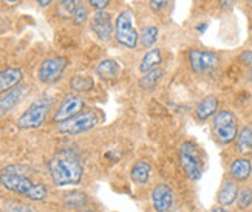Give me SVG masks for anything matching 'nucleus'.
<instances>
[{
    "instance_id": "13",
    "label": "nucleus",
    "mask_w": 252,
    "mask_h": 212,
    "mask_svg": "<svg viewBox=\"0 0 252 212\" xmlns=\"http://www.w3.org/2000/svg\"><path fill=\"white\" fill-rule=\"evenodd\" d=\"M152 206L155 212H169L173 205V192L169 184H158L152 191Z\"/></svg>"
},
{
    "instance_id": "15",
    "label": "nucleus",
    "mask_w": 252,
    "mask_h": 212,
    "mask_svg": "<svg viewBox=\"0 0 252 212\" xmlns=\"http://www.w3.org/2000/svg\"><path fill=\"white\" fill-rule=\"evenodd\" d=\"M24 81V71L17 67H9L0 71V95H3L9 90H13L14 87L20 85Z\"/></svg>"
},
{
    "instance_id": "33",
    "label": "nucleus",
    "mask_w": 252,
    "mask_h": 212,
    "mask_svg": "<svg viewBox=\"0 0 252 212\" xmlns=\"http://www.w3.org/2000/svg\"><path fill=\"white\" fill-rule=\"evenodd\" d=\"M242 61L248 65V69H249V73H251V77H252V50H246L242 53Z\"/></svg>"
},
{
    "instance_id": "31",
    "label": "nucleus",
    "mask_w": 252,
    "mask_h": 212,
    "mask_svg": "<svg viewBox=\"0 0 252 212\" xmlns=\"http://www.w3.org/2000/svg\"><path fill=\"white\" fill-rule=\"evenodd\" d=\"M113 0H87V5L93 11H105L110 8Z\"/></svg>"
},
{
    "instance_id": "8",
    "label": "nucleus",
    "mask_w": 252,
    "mask_h": 212,
    "mask_svg": "<svg viewBox=\"0 0 252 212\" xmlns=\"http://www.w3.org/2000/svg\"><path fill=\"white\" fill-rule=\"evenodd\" d=\"M0 184H2L8 191L19 194V195H27L30 189L34 186L27 174L22 172V167L19 166H9L0 174Z\"/></svg>"
},
{
    "instance_id": "29",
    "label": "nucleus",
    "mask_w": 252,
    "mask_h": 212,
    "mask_svg": "<svg viewBox=\"0 0 252 212\" xmlns=\"http://www.w3.org/2000/svg\"><path fill=\"white\" fill-rule=\"evenodd\" d=\"M252 205V189L249 187H242L238 191V197H237V206L240 211H245Z\"/></svg>"
},
{
    "instance_id": "4",
    "label": "nucleus",
    "mask_w": 252,
    "mask_h": 212,
    "mask_svg": "<svg viewBox=\"0 0 252 212\" xmlns=\"http://www.w3.org/2000/svg\"><path fill=\"white\" fill-rule=\"evenodd\" d=\"M50 111L51 101H48V99H37L17 118V127L22 130L39 129L45 124Z\"/></svg>"
},
{
    "instance_id": "1",
    "label": "nucleus",
    "mask_w": 252,
    "mask_h": 212,
    "mask_svg": "<svg viewBox=\"0 0 252 212\" xmlns=\"http://www.w3.org/2000/svg\"><path fill=\"white\" fill-rule=\"evenodd\" d=\"M48 172L54 186H71L79 184L84 177V167L73 152L63 150L50 160Z\"/></svg>"
},
{
    "instance_id": "23",
    "label": "nucleus",
    "mask_w": 252,
    "mask_h": 212,
    "mask_svg": "<svg viewBox=\"0 0 252 212\" xmlns=\"http://www.w3.org/2000/svg\"><path fill=\"white\" fill-rule=\"evenodd\" d=\"M235 150L242 155L252 152V124H246L242 130H238L235 138Z\"/></svg>"
},
{
    "instance_id": "2",
    "label": "nucleus",
    "mask_w": 252,
    "mask_h": 212,
    "mask_svg": "<svg viewBox=\"0 0 252 212\" xmlns=\"http://www.w3.org/2000/svg\"><path fill=\"white\" fill-rule=\"evenodd\" d=\"M113 40L118 47L135 51L139 47V31L135 25V13L131 8H124L115 17Z\"/></svg>"
},
{
    "instance_id": "34",
    "label": "nucleus",
    "mask_w": 252,
    "mask_h": 212,
    "mask_svg": "<svg viewBox=\"0 0 252 212\" xmlns=\"http://www.w3.org/2000/svg\"><path fill=\"white\" fill-rule=\"evenodd\" d=\"M235 3H237V0H218V6H220L223 11L232 9Z\"/></svg>"
},
{
    "instance_id": "22",
    "label": "nucleus",
    "mask_w": 252,
    "mask_h": 212,
    "mask_svg": "<svg viewBox=\"0 0 252 212\" xmlns=\"http://www.w3.org/2000/svg\"><path fill=\"white\" fill-rule=\"evenodd\" d=\"M164 77V69L162 67H157V69H153L144 74H141L139 81H138V85L142 88V90H153V88H157L161 82V79Z\"/></svg>"
},
{
    "instance_id": "26",
    "label": "nucleus",
    "mask_w": 252,
    "mask_h": 212,
    "mask_svg": "<svg viewBox=\"0 0 252 212\" xmlns=\"http://www.w3.org/2000/svg\"><path fill=\"white\" fill-rule=\"evenodd\" d=\"M71 20L76 27L85 25L87 22L90 20V6L87 5V0H78V2H76V8H74Z\"/></svg>"
},
{
    "instance_id": "9",
    "label": "nucleus",
    "mask_w": 252,
    "mask_h": 212,
    "mask_svg": "<svg viewBox=\"0 0 252 212\" xmlns=\"http://www.w3.org/2000/svg\"><path fill=\"white\" fill-rule=\"evenodd\" d=\"M70 59L67 56H53L43 59L37 69V79L42 84H53L61 79L63 71L67 70Z\"/></svg>"
},
{
    "instance_id": "28",
    "label": "nucleus",
    "mask_w": 252,
    "mask_h": 212,
    "mask_svg": "<svg viewBox=\"0 0 252 212\" xmlns=\"http://www.w3.org/2000/svg\"><path fill=\"white\" fill-rule=\"evenodd\" d=\"M47 195H48L47 186L42 184V183H37V184H34V186L30 189V192L25 197L30 198L31 202H42V200L47 198Z\"/></svg>"
},
{
    "instance_id": "24",
    "label": "nucleus",
    "mask_w": 252,
    "mask_h": 212,
    "mask_svg": "<svg viewBox=\"0 0 252 212\" xmlns=\"http://www.w3.org/2000/svg\"><path fill=\"white\" fill-rule=\"evenodd\" d=\"M63 205L70 208V209H81L84 208L87 203H89V197L87 194L81 192V191H70L67 194H63L62 197Z\"/></svg>"
},
{
    "instance_id": "41",
    "label": "nucleus",
    "mask_w": 252,
    "mask_h": 212,
    "mask_svg": "<svg viewBox=\"0 0 252 212\" xmlns=\"http://www.w3.org/2000/svg\"><path fill=\"white\" fill-rule=\"evenodd\" d=\"M249 3H251V5H252V0H249Z\"/></svg>"
},
{
    "instance_id": "12",
    "label": "nucleus",
    "mask_w": 252,
    "mask_h": 212,
    "mask_svg": "<svg viewBox=\"0 0 252 212\" xmlns=\"http://www.w3.org/2000/svg\"><path fill=\"white\" fill-rule=\"evenodd\" d=\"M27 92H28V87L20 84L14 87L13 90L3 93V96L0 98V118H5L6 115H9L11 111L20 104L22 99L25 98Z\"/></svg>"
},
{
    "instance_id": "16",
    "label": "nucleus",
    "mask_w": 252,
    "mask_h": 212,
    "mask_svg": "<svg viewBox=\"0 0 252 212\" xmlns=\"http://www.w3.org/2000/svg\"><path fill=\"white\" fill-rule=\"evenodd\" d=\"M238 184L235 180L232 178H226V180L221 183L220 189H218V194H217V202L220 206H231L237 202V197H238Z\"/></svg>"
},
{
    "instance_id": "39",
    "label": "nucleus",
    "mask_w": 252,
    "mask_h": 212,
    "mask_svg": "<svg viewBox=\"0 0 252 212\" xmlns=\"http://www.w3.org/2000/svg\"><path fill=\"white\" fill-rule=\"evenodd\" d=\"M196 3H206V2H209V0H195Z\"/></svg>"
},
{
    "instance_id": "6",
    "label": "nucleus",
    "mask_w": 252,
    "mask_h": 212,
    "mask_svg": "<svg viewBox=\"0 0 252 212\" xmlns=\"http://www.w3.org/2000/svg\"><path fill=\"white\" fill-rule=\"evenodd\" d=\"M188 62L192 73L198 76H206L214 73L220 65V56L211 50L190 48L188 51Z\"/></svg>"
},
{
    "instance_id": "10",
    "label": "nucleus",
    "mask_w": 252,
    "mask_h": 212,
    "mask_svg": "<svg viewBox=\"0 0 252 212\" xmlns=\"http://www.w3.org/2000/svg\"><path fill=\"white\" fill-rule=\"evenodd\" d=\"M90 30L101 42H112L115 35V19L112 13L105 11H94L90 17Z\"/></svg>"
},
{
    "instance_id": "38",
    "label": "nucleus",
    "mask_w": 252,
    "mask_h": 212,
    "mask_svg": "<svg viewBox=\"0 0 252 212\" xmlns=\"http://www.w3.org/2000/svg\"><path fill=\"white\" fill-rule=\"evenodd\" d=\"M5 2H6L8 5H16V3L20 2V0H5Z\"/></svg>"
},
{
    "instance_id": "25",
    "label": "nucleus",
    "mask_w": 252,
    "mask_h": 212,
    "mask_svg": "<svg viewBox=\"0 0 252 212\" xmlns=\"http://www.w3.org/2000/svg\"><path fill=\"white\" fill-rule=\"evenodd\" d=\"M70 87L76 93H85L94 87V79L89 74H74L70 79Z\"/></svg>"
},
{
    "instance_id": "3",
    "label": "nucleus",
    "mask_w": 252,
    "mask_h": 212,
    "mask_svg": "<svg viewBox=\"0 0 252 212\" xmlns=\"http://www.w3.org/2000/svg\"><path fill=\"white\" fill-rule=\"evenodd\" d=\"M212 137L220 146H229L238 135V118L232 110H218L212 118Z\"/></svg>"
},
{
    "instance_id": "18",
    "label": "nucleus",
    "mask_w": 252,
    "mask_h": 212,
    "mask_svg": "<svg viewBox=\"0 0 252 212\" xmlns=\"http://www.w3.org/2000/svg\"><path fill=\"white\" fill-rule=\"evenodd\" d=\"M161 64H162V51L158 47H153L147 50L144 56L141 58L138 64V71L139 74H144L153 69H157V67H161Z\"/></svg>"
},
{
    "instance_id": "36",
    "label": "nucleus",
    "mask_w": 252,
    "mask_h": 212,
    "mask_svg": "<svg viewBox=\"0 0 252 212\" xmlns=\"http://www.w3.org/2000/svg\"><path fill=\"white\" fill-rule=\"evenodd\" d=\"M211 212H232V211H227V209H224V206H218V208H214Z\"/></svg>"
},
{
    "instance_id": "19",
    "label": "nucleus",
    "mask_w": 252,
    "mask_h": 212,
    "mask_svg": "<svg viewBox=\"0 0 252 212\" xmlns=\"http://www.w3.org/2000/svg\"><path fill=\"white\" fill-rule=\"evenodd\" d=\"M96 74L104 81H115L121 74V65L116 59L107 58L96 65Z\"/></svg>"
},
{
    "instance_id": "7",
    "label": "nucleus",
    "mask_w": 252,
    "mask_h": 212,
    "mask_svg": "<svg viewBox=\"0 0 252 212\" xmlns=\"http://www.w3.org/2000/svg\"><path fill=\"white\" fill-rule=\"evenodd\" d=\"M97 124H99V116L94 110H87V111H81L79 115H76L67 121L58 124V130L62 135H81V133H85L92 129H94Z\"/></svg>"
},
{
    "instance_id": "40",
    "label": "nucleus",
    "mask_w": 252,
    "mask_h": 212,
    "mask_svg": "<svg viewBox=\"0 0 252 212\" xmlns=\"http://www.w3.org/2000/svg\"><path fill=\"white\" fill-rule=\"evenodd\" d=\"M251 16H252V5H251Z\"/></svg>"
},
{
    "instance_id": "30",
    "label": "nucleus",
    "mask_w": 252,
    "mask_h": 212,
    "mask_svg": "<svg viewBox=\"0 0 252 212\" xmlns=\"http://www.w3.org/2000/svg\"><path fill=\"white\" fill-rule=\"evenodd\" d=\"M172 3V0H149V9L153 14H161L162 11H166L169 8V5Z\"/></svg>"
},
{
    "instance_id": "35",
    "label": "nucleus",
    "mask_w": 252,
    "mask_h": 212,
    "mask_svg": "<svg viewBox=\"0 0 252 212\" xmlns=\"http://www.w3.org/2000/svg\"><path fill=\"white\" fill-rule=\"evenodd\" d=\"M54 0H36V3L40 6V8H48L50 5H53Z\"/></svg>"
},
{
    "instance_id": "37",
    "label": "nucleus",
    "mask_w": 252,
    "mask_h": 212,
    "mask_svg": "<svg viewBox=\"0 0 252 212\" xmlns=\"http://www.w3.org/2000/svg\"><path fill=\"white\" fill-rule=\"evenodd\" d=\"M76 212H94V211H93L92 208H85V206H84V208L78 209V211H76Z\"/></svg>"
},
{
    "instance_id": "14",
    "label": "nucleus",
    "mask_w": 252,
    "mask_h": 212,
    "mask_svg": "<svg viewBox=\"0 0 252 212\" xmlns=\"http://www.w3.org/2000/svg\"><path fill=\"white\" fill-rule=\"evenodd\" d=\"M229 177L235 181H248L252 175V163L248 157H238L229 164Z\"/></svg>"
},
{
    "instance_id": "32",
    "label": "nucleus",
    "mask_w": 252,
    "mask_h": 212,
    "mask_svg": "<svg viewBox=\"0 0 252 212\" xmlns=\"http://www.w3.org/2000/svg\"><path fill=\"white\" fill-rule=\"evenodd\" d=\"M8 212H37L32 206L25 203H6Z\"/></svg>"
},
{
    "instance_id": "27",
    "label": "nucleus",
    "mask_w": 252,
    "mask_h": 212,
    "mask_svg": "<svg viewBox=\"0 0 252 212\" xmlns=\"http://www.w3.org/2000/svg\"><path fill=\"white\" fill-rule=\"evenodd\" d=\"M76 2L78 0H56V9H58V16L62 19H71Z\"/></svg>"
},
{
    "instance_id": "21",
    "label": "nucleus",
    "mask_w": 252,
    "mask_h": 212,
    "mask_svg": "<svg viewBox=\"0 0 252 212\" xmlns=\"http://www.w3.org/2000/svg\"><path fill=\"white\" fill-rule=\"evenodd\" d=\"M150 175H152V166L147 161L138 160L133 166H131L130 177H131V180H133L135 184H138V186L147 184L150 180Z\"/></svg>"
},
{
    "instance_id": "11",
    "label": "nucleus",
    "mask_w": 252,
    "mask_h": 212,
    "mask_svg": "<svg viewBox=\"0 0 252 212\" xmlns=\"http://www.w3.org/2000/svg\"><path fill=\"white\" fill-rule=\"evenodd\" d=\"M84 108H85V101L79 93L65 95L63 99L61 101V104H59V107H58V110L54 111L53 122L61 124V122L67 121L76 115H79L81 111H84Z\"/></svg>"
},
{
    "instance_id": "17",
    "label": "nucleus",
    "mask_w": 252,
    "mask_h": 212,
    "mask_svg": "<svg viewBox=\"0 0 252 212\" xmlns=\"http://www.w3.org/2000/svg\"><path fill=\"white\" fill-rule=\"evenodd\" d=\"M218 107H220V101H218L217 96H206L201 101L196 104L195 107V118L200 122H206L211 118L215 116V113L218 111Z\"/></svg>"
},
{
    "instance_id": "5",
    "label": "nucleus",
    "mask_w": 252,
    "mask_h": 212,
    "mask_svg": "<svg viewBox=\"0 0 252 212\" xmlns=\"http://www.w3.org/2000/svg\"><path fill=\"white\" fill-rule=\"evenodd\" d=\"M180 163L184 174L188 175L190 180L196 181L200 180L203 171H204V163L200 149L195 146L192 141H184L180 147Z\"/></svg>"
},
{
    "instance_id": "20",
    "label": "nucleus",
    "mask_w": 252,
    "mask_h": 212,
    "mask_svg": "<svg viewBox=\"0 0 252 212\" xmlns=\"http://www.w3.org/2000/svg\"><path fill=\"white\" fill-rule=\"evenodd\" d=\"M159 40V27L158 25H146L139 30V47L142 50H150L157 47Z\"/></svg>"
}]
</instances>
